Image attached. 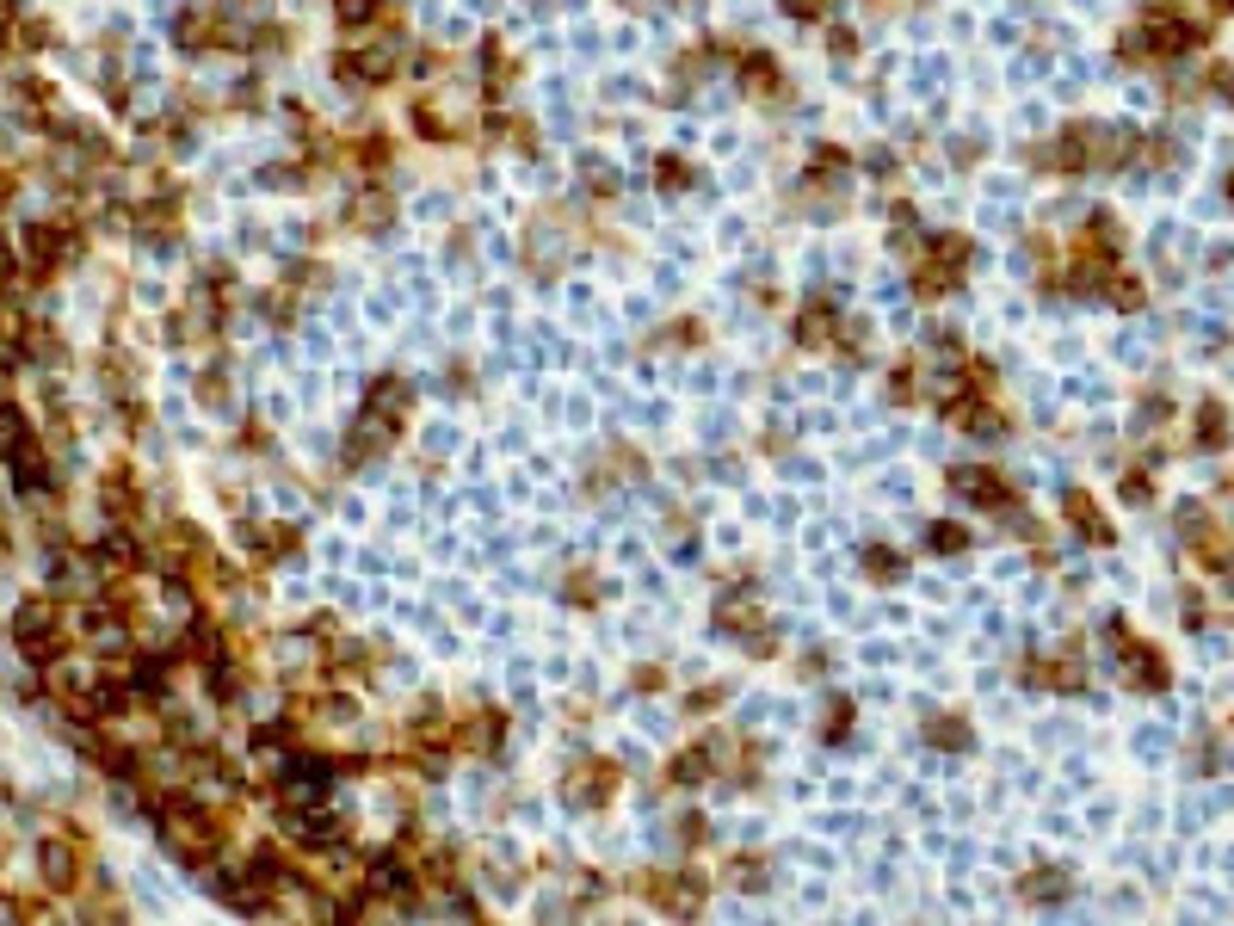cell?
<instances>
[{
    "label": "cell",
    "instance_id": "6da1fadb",
    "mask_svg": "<svg viewBox=\"0 0 1234 926\" xmlns=\"http://www.w3.org/2000/svg\"><path fill=\"white\" fill-rule=\"evenodd\" d=\"M1204 31H1197L1179 7H1148L1136 31H1123V56L1142 62V56H1179V50H1197Z\"/></svg>",
    "mask_w": 1234,
    "mask_h": 926
},
{
    "label": "cell",
    "instance_id": "7a4b0ae2",
    "mask_svg": "<svg viewBox=\"0 0 1234 926\" xmlns=\"http://www.w3.org/2000/svg\"><path fill=\"white\" fill-rule=\"evenodd\" d=\"M13 636H19V649H25L31 661H50V655L62 649V630H56V612H50L44 599H31L25 612L13 618Z\"/></svg>",
    "mask_w": 1234,
    "mask_h": 926
},
{
    "label": "cell",
    "instance_id": "3957f363",
    "mask_svg": "<svg viewBox=\"0 0 1234 926\" xmlns=\"http://www.w3.org/2000/svg\"><path fill=\"white\" fill-rule=\"evenodd\" d=\"M611 778H617V772H611L605 760H580V766L568 772L562 797H568L574 809H593V803H605V797H611Z\"/></svg>",
    "mask_w": 1234,
    "mask_h": 926
},
{
    "label": "cell",
    "instance_id": "277c9868",
    "mask_svg": "<svg viewBox=\"0 0 1234 926\" xmlns=\"http://www.w3.org/2000/svg\"><path fill=\"white\" fill-rule=\"evenodd\" d=\"M395 62H402V44H371L365 56H340V81H389Z\"/></svg>",
    "mask_w": 1234,
    "mask_h": 926
},
{
    "label": "cell",
    "instance_id": "5b68a950",
    "mask_svg": "<svg viewBox=\"0 0 1234 926\" xmlns=\"http://www.w3.org/2000/svg\"><path fill=\"white\" fill-rule=\"evenodd\" d=\"M75 254V241H68V229H50V223H38V229H25V260L38 266V272H50L56 260H68Z\"/></svg>",
    "mask_w": 1234,
    "mask_h": 926
},
{
    "label": "cell",
    "instance_id": "8992f818",
    "mask_svg": "<svg viewBox=\"0 0 1234 926\" xmlns=\"http://www.w3.org/2000/svg\"><path fill=\"white\" fill-rule=\"evenodd\" d=\"M284 797L290 803H321V797H328V766H321V760L284 766Z\"/></svg>",
    "mask_w": 1234,
    "mask_h": 926
},
{
    "label": "cell",
    "instance_id": "52a82bcc",
    "mask_svg": "<svg viewBox=\"0 0 1234 926\" xmlns=\"http://www.w3.org/2000/svg\"><path fill=\"white\" fill-rule=\"evenodd\" d=\"M648 902H661L673 914H692L698 908V877H655L648 883Z\"/></svg>",
    "mask_w": 1234,
    "mask_h": 926
},
{
    "label": "cell",
    "instance_id": "ba28073f",
    "mask_svg": "<svg viewBox=\"0 0 1234 926\" xmlns=\"http://www.w3.org/2000/svg\"><path fill=\"white\" fill-rule=\"evenodd\" d=\"M951 482H957L963 501H982V507H1000V501H1006V482H1000L994 470H957Z\"/></svg>",
    "mask_w": 1234,
    "mask_h": 926
},
{
    "label": "cell",
    "instance_id": "9c48e42d",
    "mask_svg": "<svg viewBox=\"0 0 1234 926\" xmlns=\"http://www.w3.org/2000/svg\"><path fill=\"white\" fill-rule=\"evenodd\" d=\"M1068 519L1080 525V538H1093V544H1105V538H1111V531H1105V519L1093 513V501H1086V494H1080V488L1068 494Z\"/></svg>",
    "mask_w": 1234,
    "mask_h": 926
},
{
    "label": "cell",
    "instance_id": "30bf717a",
    "mask_svg": "<svg viewBox=\"0 0 1234 926\" xmlns=\"http://www.w3.org/2000/svg\"><path fill=\"white\" fill-rule=\"evenodd\" d=\"M346 217H352L358 229H383V223H389V198H383V192H365V198L346 204Z\"/></svg>",
    "mask_w": 1234,
    "mask_h": 926
},
{
    "label": "cell",
    "instance_id": "8fae6325",
    "mask_svg": "<svg viewBox=\"0 0 1234 926\" xmlns=\"http://www.w3.org/2000/svg\"><path fill=\"white\" fill-rule=\"evenodd\" d=\"M44 883H56V889L75 883V852H68L62 840H50V846H44Z\"/></svg>",
    "mask_w": 1234,
    "mask_h": 926
},
{
    "label": "cell",
    "instance_id": "7c38bea8",
    "mask_svg": "<svg viewBox=\"0 0 1234 926\" xmlns=\"http://www.w3.org/2000/svg\"><path fill=\"white\" fill-rule=\"evenodd\" d=\"M247 544H253V556L272 562V556H284V550H297V531H290V525H266V531H253Z\"/></svg>",
    "mask_w": 1234,
    "mask_h": 926
},
{
    "label": "cell",
    "instance_id": "4fadbf2b",
    "mask_svg": "<svg viewBox=\"0 0 1234 926\" xmlns=\"http://www.w3.org/2000/svg\"><path fill=\"white\" fill-rule=\"evenodd\" d=\"M827 328H833V309H827V303H809L803 315H796V340H809V346L827 340Z\"/></svg>",
    "mask_w": 1234,
    "mask_h": 926
},
{
    "label": "cell",
    "instance_id": "5bb4252c",
    "mask_svg": "<svg viewBox=\"0 0 1234 926\" xmlns=\"http://www.w3.org/2000/svg\"><path fill=\"white\" fill-rule=\"evenodd\" d=\"M377 889H389V896H408V889H414V871H402V859H377Z\"/></svg>",
    "mask_w": 1234,
    "mask_h": 926
},
{
    "label": "cell",
    "instance_id": "9a60e30c",
    "mask_svg": "<svg viewBox=\"0 0 1234 926\" xmlns=\"http://www.w3.org/2000/svg\"><path fill=\"white\" fill-rule=\"evenodd\" d=\"M741 81L759 87V93H772V87H778V68H772L766 56H741Z\"/></svg>",
    "mask_w": 1234,
    "mask_h": 926
},
{
    "label": "cell",
    "instance_id": "2e32d148",
    "mask_svg": "<svg viewBox=\"0 0 1234 926\" xmlns=\"http://www.w3.org/2000/svg\"><path fill=\"white\" fill-rule=\"evenodd\" d=\"M377 7H383V0H334L340 25H371V19H377Z\"/></svg>",
    "mask_w": 1234,
    "mask_h": 926
},
{
    "label": "cell",
    "instance_id": "e0dca14e",
    "mask_svg": "<svg viewBox=\"0 0 1234 926\" xmlns=\"http://www.w3.org/2000/svg\"><path fill=\"white\" fill-rule=\"evenodd\" d=\"M704 772H710L704 747H692V754H679V766H673V778H679V785H704Z\"/></svg>",
    "mask_w": 1234,
    "mask_h": 926
},
{
    "label": "cell",
    "instance_id": "ac0fdd59",
    "mask_svg": "<svg viewBox=\"0 0 1234 926\" xmlns=\"http://www.w3.org/2000/svg\"><path fill=\"white\" fill-rule=\"evenodd\" d=\"M932 741H945V747H969V729H963L957 717H938V723H932Z\"/></svg>",
    "mask_w": 1234,
    "mask_h": 926
},
{
    "label": "cell",
    "instance_id": "d6986e66",
    "mask_svg": "<svg viewBox=\"0 0 1234 926\" xmlns=\"http://www.w3.org/2000/svg\"><path fill=\"white\" fill-rule=\"evenodd\" d=\"M1197 439H1204V445H1222V408H1216V402L1197 414Z\"/></svg>",
    "mask_w": 1234,
    "mask_h": 926
},
{
    "label": "cell",
    "instance_id": "ffe728a7",
    "mask_svg": "<svg viewBox=\"0 0 1234 926\" xmlns=\"http://www.w3.org/2000/svg\"><path fill=\"white\" fill-rule=\"evenodd\" d=\"M864 568L889 581V575H901V556H889V550H864Z\"/></svg>",
    "mask_w": 1234,
    "mask_h": 926
},
{
    "label": "cell",
    "instance_id": "44dd1931",
    "mask_svg": "<svg viewBox=\"0 0 1234 926\" xmlns=\"http://www.w3.org/2000/svg\"><path fill=\"white\" fill-rule=\"evenodd\" d=\"M580 173H587V186H593V192H611V186H617V167H605V161H587Z\"/></svg>",
    "mask_w": 1234,
    "mask_h": 926
},
{
    "label": "cell",
    "instance_id": "7402d4cb",
    "mask_svg": "<svg viewBox=\"0 0 1234 926\" xmlns=\"http://www.w3.org/2000/svg\"><path fill=\"white\" fill-rule=\"evenodd\" d=\"M352 155H358V161H371V167H377V161H389V142H383V136L371 130V136H365V142H358V149H352Z\"/></svg>",
    "mask_w": 1234,
    "mask_h": 926
},
{
    "label": "cell",
    "instance_id": "603a6c76",
    "mask_svg": "<svg viewBox=\"0 0 1234 926\" xmlns=\"http://www.w3.org/2000/svg\"><path fill=\"white\" fill-rule=\"evenodd\" d=\"M1025 889H1031V896H1062L1068 883H1062V871H1037V883H1025Z\"/></svg>",
    "mask_w": 1234,
    "mask_h": 926
},
{
    "label": "cell",
    "instance_id": "cb8c5ba5",
    "mask_svg": "<svg viewBox=\"0 0 1234 926\" xmlns=\"http://www.w3.org/2000/svg\"><path fill=\"white\" fill-rule=\"evenodd\" d=\"M932 550H963V531L957 525H932Z\"/></svg>",
    "mask_w": 1234,
    "mask_h": 926
},
{
    "label": "cell",
    "instance_id": "d4e9b609",
    "mask_svg": "<svg viewBox=\"0 0 1234 926\" xmlns=\"http://www.w3.org/2000/svg\"><path fill=\"white\" fill-rule=\"evenodd\" d=\"M784 13H790V19H815L821 0H784Z\"/></svg>",
    "mask_w": 1234,
    "mask_h": 926
},
{
    "label": "cell",
    "instance_id": "484cf974",
    "mask_svg": "<svg viewBox=\"0 0 1234 926\" xmlns=\"http://www.w3.org/2000/svg\"><path fill=\"white\" fill-rule=\"evenodd\" d=\"M1228 198H1234V173H1228Z\"/></svg>",
    "mask_w": 1234,
    "mask_h": 926
},
{
    "label": "cell",
    "instance_id": "4316f807",
    "mask_svg": "<svg viewBox=\"0 0 1234 926\" xmlns=\"http://www.w3.org/2000/svg\"><path fill=\"white\" fill-rule=\"evenodd\" d=\"M1216 7H1234V0H1216Z\"/></svg>",
    "mask_w": 1234,
    "mask_h": 926
}]
</instances>
